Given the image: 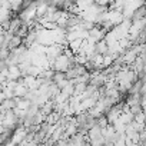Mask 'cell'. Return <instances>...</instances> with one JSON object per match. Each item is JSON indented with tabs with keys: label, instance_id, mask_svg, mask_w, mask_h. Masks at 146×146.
Here are the masks:
<instances>
[]
</instances>
